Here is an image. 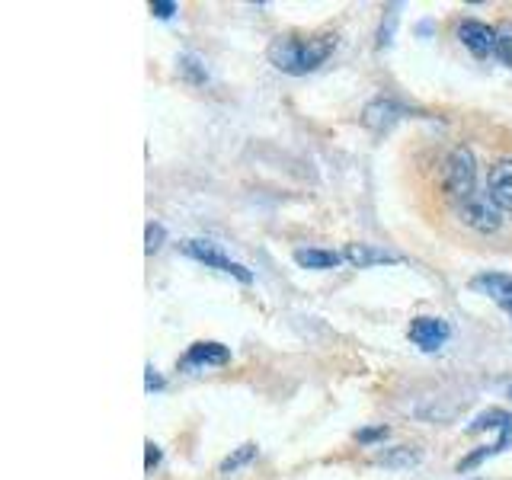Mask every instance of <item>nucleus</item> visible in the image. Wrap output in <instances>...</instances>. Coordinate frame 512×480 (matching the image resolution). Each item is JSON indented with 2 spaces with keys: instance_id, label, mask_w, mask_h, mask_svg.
<instances>
[{
  "instance_id": "nucleus-2",
  "label": "nucleus",
  "mask_w": 512,
  "mask_h": 480,
  "mask_svg": "<svg viewBox=\"0 0 512 480\" xmlns=\"http://www.w3.org/2000/svg\"><path fill=\"white\" fill-rule=\"evenodd\" d=\"M442 186L455 205L474 196L477 192V160H474L471 148L458 144V148L448 151L445 164H442Z\"/></svg>"
},
{
  "instance_id": "nucleus-10",
  "label": "nucleus",
  "mask_w": 512,
  "mask_h": 480,
  "mask_svg": "<svg viewBox=\"0 0 512 480\" xmlns=\"http://www.w3.org/2000/svg\"><path fill=\"white\" fill-rule=\"evenodd\" d=\"M231 362V349L221 346L215 340H202V343H192L186 359H183V368H208V365H228Z\"/></svg>"
},
{
  "instance_id": "nucleus-21",
  "label": "nucleus",
  "mask_w": 512,
  "mask_h": 480,
  "mask_svg": "<svg viewBox=\"0 0 512 480\" xmlns=\"http://www.w3.org/2000/svg\"><path fill=\"white\" fill-rule=\"evenodd\" d=\"M384 436H388V426H375V429H362L356 439H359L362 445H372V442H378V439H384Z\"/></svg>"
},
{
  "instance_id": "nucleus-5",
  "label": "nucleus",
  "mask_w": 512,
  "mask_h": 480,
  "mask_svg": "<svg viewBox=\"0 0 512 480\" xmlns=\"http://www.w3.org/2000/svg\"><path fill=\"white\" fill-rule=\"evenodd\" d=\"M471 288L480 295H487L496 308L512 320V276L509 272H477L471 279Z\"/></svg>"
},
{
  "instance_id": "nucleus-16",
  "label": "nucleus",
  "mask_w": 512,
  "mask_h": 480,
  "mask_svg": "<svg viewBox=\"0 0 512 480\" xmlns=\"http://www.w3.org/2000/svg\"><path fill=\"white\" fill-rule=\"evenodd\" d=\"M176 64H180V74L189 80V84H205V80H208L205 64L196 55H180V61H176Z\"/></svg>"
},
{
  "instance_id": "nucleus-18",
  "label": "nucleus",
  "mask_w": 512,
  "mask_h": 480,
  "mask_svg": "<svg viewBox=\"0 0 512 480\" xmlns=\"http://www.w3.org/2000/svg\"><path fill=\"white\" fill-rule=\"evenodd\" d=\"M164 240H167V231H164V224L151 221L148 228H144V250H148V253H157L160 247H164Z\"/></svg>"
},
{
  "instance_id": "nucleus-6",
  "label": "nucleus",
  "mask_w": 512,
  "mask_h": 480,
  "mask_svg": "<svg viewBox=\"0 0 512 480\" xmlns=\"http://www.w3.org/2000/svg\"><path fill=\"white\" fill-rule=\"evenodd\" d=\"M407 116V106H400L391 96H378L365 109H362V125L372 128V132H391V128Z\"/></svg>"
},
{
  "instance_id": "nucleus-14",
  "label": "nucleus",
  "mask_w": 512,
  "mask_h": 480,
  "mask_svg": "<svg viewBox=\"0 0 512 480\" xmlns=\"http://www.w3.org/2000/svg\"><path fill=\"white\" fill-rule=\"evenodd\" d=\"M484 429H496L503 436V432H512V416L500 407L493 410H484L480 416H474V423L468 426V432H484Z\"/></svg>"
},
{
  "instance_id": "nucleus-11",
  "label": "nucleus",
  "mask_w": 512,
  "mask_h": 480,
  "mask_svg": "<svg viewBox=\"0 0 512 480\" xmlns=\"http://www.w3.org/2000/svg\"><path fill=\"white\" fill-rule=\"evenodd\" d=\"M343 260L362 269V266H378V263H400V256L381 247H372V244H346Z\"/></svg>"
},
{
  "instance_id": "nucleus-8",
  "label": "nucleus",
  "mask_w": 512,
  "mask_h": 480,
  "mask_svg": "<svg viewBox=\"0 0 512 480\" xmlns=\"http://www.w3.org/2000/svg\"><path fill=\"white\" fill-rule=\"evenodd\" d=\"M458 39L474 58H487V55L496 52V26H487L480 20H461Z\"/></svg>"
},
{
  "instance_id": "nucleus-22",
  "label": "nucleus",
  "mask_w": 512,
  "mask_h": 480,
  "mask_svg": "<svg viewBox=\"0 0 512 480\" xmlns=\"http://www.w3.org/2000/svg\"><path fill=\"white\" fill-rule=\"evenodd\" d=\"M144 448H148V458H144V471H154L157 464H160V448L154 442H148Z\"/></svg>"
},
{
  "instance_id": "nucleus-15",
  "label": "nucleus",
  "mask_w": 512,
  "mask_h": 480,
  "mask_svg": "<svg viewBox=\"0 0 512 480\" xmlns=\"http://www.w3.org/2000/svg\"><path fill=\"white\" fill-rule=\"evenodd\" d=\"M256 452H260V448H256L253 442H244V445L234 448V452L221 461V468H218V471H221V474H234V471L244 468V464H250V461L256 458Z\"/></svg>"
},
{
  "instance_id": "nucleus-4",
  "label": "nucleus",
  "mask_w": 512,
  "mask_h": 480,
  "mask_svg": "<svg viewBox=\"0 0 512 480\" xmlns=\"http://www.w3.org/2000/svg\"><path fill=\"white\" fill-rule=\"evenodd\" d=\"M458 208V218L468 224V228H474V231H480V234H493L496 228H500V208L493 205V199L487 196V192H474L471 199H464V202H458L455 205Z\"/></svg>"
},
{
  "instance_id": "nucleus-20",
  "label": "nucleus",
  "mask_w": 512,
  "mask_h": 480,
  "mask_svg": "<svg viewBox=\"0 0 512 480\" xmlns=\"http://www.w3.org/2000/svg\"><path fill=\"white\" fill-rule=\"evenodd\" d=\"M180 10L173 4V0H151V13L157 16V20H170V16Z\"/></svg>"
},
{
  "instance_id": "nucleus-12",
  "label": "nucleus",
  "mask_w": 512,
  "mask_h": 480,
  "mask_svg": "<svg viewBox=\"0 0 512 480\" xmlns=\"http://www.w3.org/2000/svg\"><path fill=\"white\" fill-rule=\"evenodd\" d=\"M292 256H295V263L301 269H333V266L343 263V253L320 250V247H298Z\"/></svg>"
},
{
  "instance_id": "nucleus-24",
  "label": "nucleus",
  "mask_w": 512,
  "mask_h": 480,
  "mask_svg": "<svg viewBox=\"0 0 512 480\" xmlns=\"http://www.w3.org/2000/svg\"><path fill=\"white\" fill-rule=\"evenodd\" d=\"M509 397H512V388H509Z\"/></svg>"
},
{
  "instance_id": "nucleus-7",
  "label": "nucleus",
  "mask_w": 512,
  "mask_h": 480,
  "mask_svg": "<svg viewBox=\"0 0 512 480\" xmlns=\"http://www.w3.org/2000/svg\"><path fill=\"white\" fill-rule=\"evenodd\" d=\"M448 336H452V327H448L442 317H413L410 320V340L423 352H439Z\"/></svg>"
},
{
  "instance_id": "nucleus-1",
  "label": "nucleus",
  "mask_w": 512,
  "mask_h": 480,
  "mask_svg": "<svg viewBox=\"0 0 512 480\" xmlns=\"http://www.w3.org/2000/svg\"><path fill=\"white\" fill-rule=\"evenodd\" d=\"M336 48V36H311V39H298V36H279L269 42V61L272 68L282 74H311L324 64Z\"/></svg>"
},
{
  "instance_id": "nucleus-17",
  "label": "nucleus",
  "mask_w": 512,
  "mask_h": 480,
  "mask_svg": "<svg viewBox=\"0 0 512 480\" xmlns=\"http://www.w3.org/2000/svg\"><path fill=\"white\" fill-rule=\"evenodd\" d=\"M493 55L512 68V23L509 20L496 26V52Z\"/></svg>"
},
{
  "instance_id": "nucleus-3",
  "label": "nucleus",
  "mask_w": 512,
  "mask_h": 480,
  "mask_svg": "<svg viewBox=\"0 0 512 480\" xmlns=\"http://www.w3.org/2000/svg\"><path fill=\"white\" fill-rule=\"evenodd\" d=\"M183 253L192 256V260L205 263L208 269H218V272H224V276H234L237 282H244V285L253 282V272L244 263H237V260H231V256H224L215 244H208V240H186Z\"/></svg>"
},
{
  "instance_id": "nucleus-23",
  "label": "nucleus",
  "mask_w": 512,
  "mask_h": 480,
  "mask_svg": "<svg viewBox=\"0 0 512 480\" xmlns=\"http://www.w3.org/2000/svg\"><path fill=\"white\" fill-rule=\"evenodd\" d=\"M144 388L148 391H164V378H160L154 368H148V378H144Z\"/></svg>"
},
{
  "instance_id": "nucleus-13",
  "label": "nucleus",
  "mask_w": 512,
  "mask_h": 480,
  "mask_svg": "<svg viewBox=\"0 0 512 480\" xmlns=\"http://www.w3.org/2000/svg\"><path fill=\"white\" fill-rule=\"evenodd\" d=\"M375 461L384 464V468H413V464H420V448L416 445H394V448H384Z\"/></svg>"
},
{
  "instance_id": "nucleus-19",
  "label": "nucleus",
  "mask_w": 512,
  "mask_h": 480,
  "mask_svg": "<svg viewBox=\"0 0 512 480\" xmlns=\"http://www.w3.org/2000/svg\"><path fill=\"white\" fill-rule=\"evenodd\" d=\"M394 26H397V7H388L381 20V29H378V48H388L394 42Z\"/></svg>"
},
{
  "instance_id": "nucleus-9",
  "label": "nucleus",
  "mask_w": 512,
  "mask_h": 480,
  "mask_svg": "<svg viewBox=\"0 0 512 480\" xmlns=\"http://www.w3.org/2000/svg\"><path fill=\"white\" fill-rule=\"evenodd\" d=\"M487 196L493 199V205L500 208V212H509L512 215V157L496 160V164L490 167Z\"/></svg>"
}]
</instances>
